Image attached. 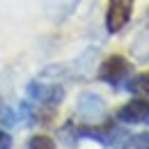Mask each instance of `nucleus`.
Instances as JSON below:
<instances>
[{
    "mask_svg": "<svg viewBox=\"0 0 149 149\" xmlns=\"http://www.w3.org/2000/svg\"><path fill=\"white\" fill-rule=\"evenodd\" d=\"M76 110L78 115L85 119V122H99V119H103V115H106V106H103V101H101V96H96V94H80L78 96V106H76Z\"/></svg>",
    "mask_w": 149,
    "mask_h": 149,
    "instance_id": "nucleus-3",
    "label": "nucleus"
},
{
    "mask_svg": "<svg viewBox=\"0 0 149 149\" xmlns=\"http://www.w3.org/2000/svg\"><path fill=\"white\" fill-rule=\"evenodd\" d=\"M119 149H149V133H140V135L129 138Z\"/></svg>",
    "mask_w": 149,
    "mask_h": 149,
    "instance_id": "nucleus-6",
    "label": "nucleus"
},
{
    "mask_svg": "<svg viewBox=\"0 0 149 149\" xmlns=\"http://www.w3.org/2000/svg\"><path fill=\"white\" fill-rule=\"evenodd\" d=\"M2 124H14V115H12V110H2Z\"/></svg>",
    "mask_w": 149,
    "mask_h": 149,
    "instance_id": "nucleus-10",
    "label": "nucleus"
},
{
    "mask_svg": "<svg viewBox=\"0 0 149 149\" xmlns=\"http://www.w3.org/2000/svg\"><path fill=\"white\" fill-rule=\"evenodd\" d=\"M131 12H133V0H110L106 12V28L110 32H119L129 23Z\"/></svg>",
    "mask_w": 149,
    "mask_h": 149,
    "instance_id": "nucleus-1",
    "label": "nucleus"
},
{
    "mask_svg": "<svg viewBox=\"0 0 149 149\" xmlns=\"http://www.w3.org/2000/svg\"><path fill=\"white\" fill-rule=\"evenodd\" d=\"M126 74H129V62L119 55L108 57L101 64V69H99V78L106 80V83H110V85H119L126 78Z\"/></svg>",
    "mask_w": 149,
    "mask_h": 149,
    "instance_id": "nucleus-4",
    "label": "nucleus"
},
{
    "mask_svg": "<svg viewBox=\"0 0 149 149\" xmlns=\"http://www.w3.org/2000/svg\"><path fill=\"white\" fill-rule=\"evenodd\" d=\"M117 119L124 124H149V101H131L119 108Z\"/></svg>",
    "mask_w": 149,
    "mask_h": 149,
    "instance_id": "nucleus-5",
    "label": "nucleus"
},
{
    "mask_svg": "<svg viewBox=\"0 0 149 149\" xmlns=\"http://www.w3.org/2000/svg\"><path fill=\"white\" fill-rule=\"evenodd\" d=\"M131 90L149 99V71H147V74H142V76H138V78L131 83Z\"/></svg>",
    "mask_w": 149,
    "mask_h": 149,
    "instance_id": "nucleus-7",
    "label": "nucleus"
},
{
    "mask_svg": "<svg viewBox=\"0 0 149 149\" xmlns=\"http://www.w3.org/2000/svg\"><path fill=\"white\" fill-rule=\"evenodd\" d=\"M28 94L32 101H37L41 106H57L64 96V90L60 85H46V83H30Z\"/></svg>",
    "mask_w": 149,
    "mask_h": 149,
    "instance_id": "nucleus-2",
    "label": "nucleus"
},
{
    "mask_svg": "<svg viewBox=\"0 0 149 149\" xmlns=\"http://www.w3.org/2000/svg\"><path fill=\"white\" fill-rule=\"evenodd\" d=\"M9 147H12V138H9V133L0 131V149H9Z\"/></svg>",
    "mask_w": 149,
    "mask_h": 149,
    "instance_id": "nucleus-9",
    "label": "nucleus"
},
{
    "mask_svg": "<svg viewBox=\"0 0 149 149\" xmlns=\"http://www.w3.org/2000/svg\"><path fill=\"white\" fill-rule=\"evenodd\" d=\"M28 149H55V142L46 135H35V138H30Z\"/></svg>",
    "mask_w": 149,
    "mask_h": 149,
    "instance_id": "nucleus-8",
    "label": "nucleus"
}]
</instances>
